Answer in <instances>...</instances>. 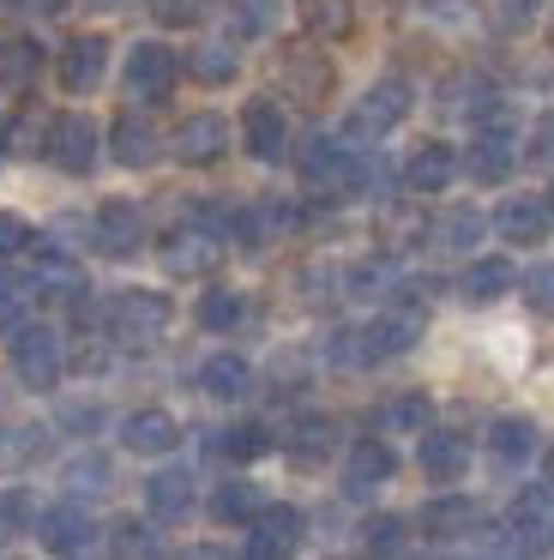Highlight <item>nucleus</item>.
I'll return each mask as SVG.
<instances>
[{
  "label": "nucleus",
  "instance_id": "1",
  "mask_svg": "<svg viewBox=\"0 0 554 560\" xmlns=\"http://www.w3.org/2000/svg\"><path fill=\"white\" fill-rule=\"evenodd\" d=\"M428 283H409V295H392V302L373 314V326H368V350H373V362H385V355H404V350H416L422 343V331H428Z\"/></svg>",
  "mask_w": 554,
  "mask_h": 560
},
{
  "label": "nucleus",
  "instance_id": "2",
  "mask_svg": "<svg viewBox=\"0 0 554 560\" xmlns=\"http://www.w3.org/2000/svg\"><path fill=\"white\" fill-rule=\"evenodd\" d=\"M404 115H409V85L404 79H380V85H373L368 97H356V109L344 115V139L349 145H373V139H385Z\"/></svg>",
  "mask_w": 554,
  "mask_h": 560
},
{
  "label": "nucleus",
  "instance_id": "3",
  "mask_svg": "<svg viewBox=\"0 0 554 560\" xmlns=\"http://www.w3.org/2000/svg\"><path fill=\"white\" fill-rule=\"evenodd\" d=\"M103 326H108V338H120V343H151V338H163V326H169V295H157V290H120V295H108Z\"/></svg>",
  "mask_w": 554,
  "mask_h": 560
},
{
  "label": "nucleus",
  "instance_id": "4",
  "mask_svg": "<svg viewBox=\"0 0 554 560\" xmlns=\"http://www.w3.org/2000/svg\"><path fill=\"white\" fill-rule=\"evenodd\" d=\"M12 374H19L31 392L60 386V374H67V355H60V338H55V331L24 319V326L12 331Z\"/></svg>",
  "mask_w": 554,
  "mask_h": 560
},
{
  "label": "nucleus",
  "instance_id": "5",
  "mask_svg": "<svg viewBox=\"0 0 554 560\" xmlns=\"http://www.w3.org/2000/svg\"><path fill=\"white\" fill-rule=\"evenodd\" d=\"M518 139H512V115H488V121H476V145H470V175H476L482 187H500L506 175H512L518 163Z\"/></svg>",
  "mask_w": 554,
  "mask_h": 560
},
{
  "label": "nucleus",
  "instance_id": "6",
  "mask_svg": "<svg viewBox=\"0 0 554 560\" xmlns=\"http://www.w3.org/2000/svg\"><path fill=\"white\" fill-rule=\"evenodd\" d=\"M48 163L67 175H91L96 170V121L91 115H55L48 121Z\"/></svg>",
  "mask_w": 554,
  "mask_h": 560
},
{
  "label": "nucleus",
  "instance_id": "7",
  "mask_svg": "<svg viewBox=\"0 0 554 560\" xmlns=\"http://www.w3.org/2000/svg\"><path fill=\"white\" fill-rule=\"evenodd\" d=\"M277 85H284L296 103H325L332 85H337V73H332V61H325V49L296 43V49H284V61H277Z\"/></svg>",
  "mask_w": 554,
  "mask_h": 560
},
{
  "label": "nucleus",
  "instance_id": "8",
  "mask_svg": "<svg viewBox=\"0 0 554 560\" xmlns=\"http://www.w3.org/2000/svg\"><path fill=\"white\" fill-rule=\"evenodd\" d=\"M91 247L103 259H132L145 247V218L139 206H127V199H108V206H96L91 218Z\"/></svg>",
  "mask_w": 554,
  "mask_h": 560
},
{
  "label": "nucleus",
  "instance_id": "9",
  "mask_svg": "<svg viewBox=\"0 0 554 560\" xmlns=\"http://www.w3.org/2000/svg\"><path fill=\"white\" fill-rule=\"evenodd\" d=\"M506 548H549L554 542V488L536 482L524 488V494L512 500V512H506Z\"/></svg>",
  "mask_w": 554,
  "mask_h": 560
},
{
  "label": "nucleus",
  "instance_id": "10",
  "mask_svg": "<svg viewBox=\"0 0 554 560\" xmlns=\"http://www.w3.org/2000/svg\"><path fill=\"white\" fill-rule=\"evenodd\" d=\"M416 524L434 536V542H464L470 530H488V506H482V500H470V494H440V500H428V506H422Z\"/></svg>",
  "mask_w": 554,
  "mask_h": 560
},
{
  "label": "nucleus",
  "instance_id": "11",
  "mask_svg": "<svg viewBox=\"0 0 554 560\" xmlns=\"http://www.w3.org/2000/svg\"><path fill=\"white\" fill-rule=\"evenodd\" d=\"M169 145H175V158L187 163V170H211L217 158H223L229 151V121L223 115H187V121L175 127V139H169Z\"/></svg>",
  "mask_w": 554,
  "mask_h": 560
},
{
  "label": "nucleus",
  "instance_id": "12",
  "mask_svg": "<svg viewBox=\"0 0 554 560\" xmlns=\"http://www.w3.org/2000/svg\"><path fill=\"white\" fill-rule=\"evenodd\" d=\"M241 145H247L253 163H277L289 145V127H284V109H277L272 97H253L247 109H241Z\"/></svg>",
  "mask_w": 554,
  "mask_h": 560
},
{
  "label": "nucleus",
  "instance_id": "13",
  "mask_svg": "<svg viewBox=\"0 0 554 560\" xmlns=\"http://www.w3.org/2000/svg\"><path fill=\"white\" fill-rule=\"evenodd\" d=\"M31 247H36V295H43V302H60V307H79L84 290H91L84 271L72 266L55 242H31Z\"/></svg>",
  "mask_w": 554,
  "mask_h": 560
},
{
  "label": "nucleus",
  "instance_id": "14",
  "mask_svg": "<svg viewBox=\"0 0 554 560\" xmlns=\"http://www.w3.org/2000/svg\"><path fill=\"white\" fill-rule=\"evenodd\" d=\"M175 49H163V43H132L127 49V67H120V79H127L132 97H163L169 85H175Z\"/></svg>",
  "mask_w": 554,
  "mask_h": 560
},
{
  "label": "nucleus",
  "instance_id": "15",
  "mask_svg": "<svg viewBox=\"0 0 554 560\" xmlns=\"http://www.w3.org/2000/svg\"><path fill=\"white\" fill-rule=\"evenodd\" d=\"M36 536H43L48 555H79V548H91L96 524H91V512H84L79 500H60V506L36 512Z\"/></svg>",
  "mask_w": 554,
  "mask_h": 560
},
{
  "label": "nucleus",
  "instance_id": "16",
  "mask_svg": "<svg viewBox=\"0 0 554 560\" xmlns=\"http://www.w3.org/2000/svg\"><path fill=\"white\" fill-rule=\"evenodd\" d=\"M247 524H253L247 555H259V560H277V555H296L301 548V512L296 506H259Z\"/></svg>",
  "mask_w": 554,
  "mask_h": 560
},
{
  "label": "nucleus",
  "instance_id": "17",
  "mask_svg": "<svg viewBox=\"0 0 554 560\" xmlns=\"http://www.w3.org/2000/svg\"><path fill=\"white\" fill-rule=\"evenodd\" d=\"M392 470H397V458H392L385 440H356V446H349V464H344V494L349 500L373 494L380 482H392Z\"/></svg>",
  "mask_w": 554,
  "mask_h": 560
},
{
  "label": "nucleus",
  "instance_id": "18",
  "mask_svg": "<svg viewBox=\"0 0 554 560\" xmlns=\"http://www.w3.org/2000/svg\"><path fill=\"white\" fill-rule=\"evenodd\" d=\"M217 254H223V247H217V235L205 230V223L175 230V235L163 242V266L175 271V278H205V271L217 266Z\"/></svg>",
  "mask_w": 554,
  "mask_h": 560
},
{
  "label": "nucleus",
  "instance_id": "19",
  "mask_svg": "<svg viewBox=\"0 0 554 560\" xmlns=\"http://www.w3.org/2000/svg\"><path fill=\"white\" fill-rule=\"evenodd\" d=\"M175 440H181V422L169 410H132L120 422V446L139 452V458H163V452H175Z\"/></svg>",
  "mask_w": 554,
  "mask_h": 560
},
{
  "label": "nucleus",
  "instance_id": "20",
  "mask_svg": "<svg viewBox=\"0 0 554 560\" xmlns=\"http://www.w3.org/2000/svg\"><path fill=\"white\" fill-rule=\"evenodd\" d=\"M103 67H108V43L103 37H72L67 49H60V91H72V97L96 91Z\"/></svg>",
  "mask_w": 554,
  "mask_h": 560
},
{
  "label": "nucleus",
  "instance_id": "21",
  "mask_svg": "<svg viewBox=\"0 0 554 560\" xmlns=\"http://www.w3.org/2000/svg\"><path fill=\"white\" fill-rule=\"evenodd\" d=\"M108 145H115V163H127V170H151V163L163 158V133H157L145 115H120V121L108 127Z\"/></svg>",
  "mask_w": 554,
  "mask_h": 560
},
{
  "label": "nucleus",
  "instance_id": "22",
  "mask_svg": "<svg viewBox=\"0 0 554 560\" xmlns=\"http://www.w3.org/2000/svg\"><path fill=\"white\" fill-rule=\"evenodd\" d=\"M43 79V43L36 37H0V91L24 97Z\"/></svg>",
  "mask_w": 554,
  "mask_h": 560
},
{
  "label": "nucleus",
  "instance_id": "23",
  "mask_svg": "<svg viewBox=\"0 0 554 560\" xmlns=\"http://www.w3.org/2000/svg\"><path fill=\"white\" fill-rule=\"evenodd\" d=\"M530 452H536V422H530V416H494L488 422V458L500 464V470H518V464H530Z\"/></svg>",
  "mask_w": 554,
  "mask_h": 560
},
{
  "label": "nucleus",
  "instance_id": "24",
  "mask_svg": "<svg viewBox=\"0 0 554 560\" xmlns=\"http://www.w3.org/2000/svg\"><path fill=\"white\" fill-rule=\"evenodd\" d=\"M549 218L554 211L536 206V199H506V206L494 211V230H500V242H512V247H536V242H549Z\"/></svg>",
  "mask_w": 554,
  "mask_h": 560
},
{
  "label": "nucleus",
  "instance_id": "25",
  "mask_svg": "<svg viewBox=\"0 0 554 560\" xmlns=\"http://www.w3.org/2000/svg\"><path fill=\"white\" fill-rule=\"evenodd\" d=\"M145 506H151L157 518H187L193 512V470L169 464V470L145 476Z\"/></svg>",
  "mask_w": 554,
  "mask_h": 560
},
{
  "label": "nucleus",
  "instance_id": "26",
  "mask_svg": "<svg viewBox=\"0 0 554 560\" xmlns=\"http://www.w3.org/2000/svg\"><path fill=\"white\" fill-rule=\"evenodd\" d=\"M452 175H458L452 145H422L416 158L404 163V187H409V194H446V187H452Z\"/></svg>",
  "mask_w": 554,
  "mask_h": 560
},
{
  "label": "nucleus",
  "instance_id": "27",
  "mask_svg": "<svg viewBox=\"0 0 554 560\" xmlns=\"http://www.w3.org/2000/svg\"><path fill=\"white\" fill-rule=\"evenodd\" d=\"M296 13L308 25V37H320V43H337L356 31V0H296Z\"/></svg>",
  "mask_w": 554,
  "mask_h": 560
},
{
  "label": "nucleus",
  "instance_id": "28",
  "mask_svg": "<svg viewBox=\"0 0 554 560\" xmlns=\"http://www.w3.org/2000/svg\"><path fill=\"white\" fill-rule=\"evenodd\" d=\"M332 446H337V428L325 422V416H308V422L289 428V464H296V470H320V464L332 458Z\"/></svg>",
  "mask_w": 554,
  "mask_h": 560
},
{
  "label": "nucleus",
  "instance_id": "29",
  "mask_svg": "<svg viewBox=\"0 0 554 560\" xmlns=\"http://www.w3.org/2000/svg\"><path fill=\"white\" fill-rule=\"evenodd\" d=\"M199 386L211 392L217 404H241L253 392V368L241 362V355H211V362L199 368Z\"/></svg>",
  "mask_w": 554,
  "mask_h": 560
},
{
  "label": "nucleus",
  "instance_id": "30",
  "mask_svg": "<svg viewBox=\"0 0 554 560\" xmlns=\"http://www.w3.org/2000/svg\"><path fill=\"white\" fill-rule=\"evenodd\" d=\"M422 470H428L434 482H458V476L470 470L464 434H422Z\"/></svg>",
  "mask_w": 554,
  "mask_h": 560
},
{
  "label": "nucleus",
  "instance_id": "31",
  "mask_svg": "<svg viewBox=\"0 0 554 560\" xmlns=\"http://www.w3.org/2000/svg\"><path fill=\"white\" fill-rule=\"evenodd\" d=\"M211 452H217V458H229V464H253V458L272 452V428H265V422H235V428H223V434L211 440Z\"/></svg>",
  "mask_w": 554,
  "mask_h": 560
},
{
  "label": "nucleus",
  "instance_id": "32",
  "mask_svg": "<svg viewBox=\"0 0 554 560\" xmlns=\"http://www.w3.org/2000/svg\"><path fill=\"white\" fill-rule=\"evenodd\" d=\"M518 283V271H512V259H476V266L464 271V302H500L506 290Z\"/></svg>",
  "mask_w": 554,
  "mask_h": 560
},
{
  "label": "nucleus",
  "instance_id": "33",
  "mask_svg": "<svg viewBox=\"0 0 554 560\" xmlns=\"http://www.w3.org/2000/svg\"><path fill=\"white\" fill-rule=\"evenodd\" d=\"M380 428H385V434H428V428H434V404L422 398V392H404V398H392L380 410Z\"/></svg>",
  "mask_w": 554,
  "mask_h": 560
},
{
  "label": "nucleus",
  "instance_id": "34",
  "mask_svg": "<svg viewBox=\"0 0 554 560\" xmlns=\"http://www.w3.org/2000/svg\"><path fill=\"white\" fill-rule=\"evenodd\" d=\"M31 307H36V283L19 278V271H0V331L7 338L31 319Z\"/></svg>",
  "mask_w": 554,
  "mask_h": 560
},
{
  "label": "nucleus",
  "instance_id": "35",
  "mask_svg": "<svg viewBox=\"0 0 554 560\" xmlns=\"http://www.w3.org/2000/svg\"><path fill=\"white\" fill-rule=\"evenodd\" d=\"M187 73L199 79V85H229V79L241 73V61H235L229 43H199V49L187 55Z\"/></svg>",
  "mask_w": 554,
  "mask_h": 560
},
{
  "label": "nucleus",
  "instance_id": "36",
  "mask_svg": "<svg viewBox=\"0 0 554 560\" xmlns=\"http://www.w3.org/2000/svg\"><path fill=\"white\" fill-rule=\"evenodd\" d=\"M434 242L446 247V254H470V247L482 242V211H470V206H458V211H446L440 223H434Z\"/></svg>",
  "mask_w": 554,
  "mask_h": 560
},
{
  "label": "nucleus",
  "instance_id": "37",
  "mask_svg": "<svg viewBox=\"0 0 554 560\" xmlns=\"http://www.w3.org/2000/svg\"><path fill=\"white\" fill-rule=\"evenodd\" d=\"M284 0H229V31L235 37H272Z\"/></svg>",
  "mask_w": 554,
  "mask_h": 560
},
{
  "label": "nucleus",
  "instance_id": "38",
  "mask_svg": "<svg viewBox=\"0 0 554 560\" xmlns=\"http://www.w3.org/2000/svg\"><path fill=\"white\" fill-rule=\"evenodd\" d=\"M241 314H247L241 290H205V295H199V307H193V319H199L205 331H229V326H241Z\"/></svg>",
  "mask_w": 554,
  "mask_h": 560
},
{
  "label": "nucleus",
  "instance_id": "39",
  "mask_svg": "<svg viewBox=\"0 0 554 560\" xmlns=\"http://www.w3.org/2000/svg\"><path fill=\"white\" fill-rule=\"evenodd\" d=\"M253 512H259V488L253 482H223L211 494V518H223V524H247Z\"/></svg>",
  "mask_w": 554,
  "mask_h": 560
},
{
  "label": "nucleus",
  "instance_id": "40",
  "mask_svg": "<svg viewBox=\"0 0 554 560\" xmlns=\"http://www.w3.org/2000/svg\"><path fill=\"white\" fill-rule=\"evenodd\" d=\"M60 482H67L79 500L103 494V488H108V458H96V452H84V458H72L67 470H60Z\"/></svg>",
  "mask_w": 554,
  "mask_h": 560
},
{
  "label": "nucleus",
  "instance_id": "41",
  "mask_svg": "<svg viewBox=\"0 0 554 560\" xmlns=\"http://www.w3.org/2000/svg\"><path fill=\"white\" fill-rule=\"evenodd\" d=\"M344 283H349V295H385V290H392V283H397V266H392V259H361V266H349L344 271Z\"/></svg>",
  "mask_w": 554,
  "mask_h": 560
},
{
  "label": "nucleus",
  "instance_id": "42",
  "mask_svg": "<svg viewBox=\"0 0 554 560\" xmlns=\"http://www.w3.org/2000/svg\"><path fill=\"white\" fill-rule=\"evenodd\" d=\"M361 548H368V555H397V548H404V518H397V512H373V518L361 524Z\"/></svg>",
  "mask_w": 554,
  "mask_h": 560
},
{
  "label": "nucleus",
  "instance_id": "43",
  "mask_svg": "<svg viewBox=\"0 0 554 560\" xmlns=\"http://www.w3.org/2000/svg\"><path fill=\"white\" fill-rule=\"evenodd\" d=\"M380 235L392 247H416L422 235H428V223H422V211H404V206H385L380 211Z\"/></svg>",
  "mask_w": 554,
  "mask_h": 560
},
{
  "label": "nucleus",
  "instance_id": "44",
  "mask_svg": "<svg viewBox=\"0 0 554 560\" xmlns=\"http://www.w3.org/2000/svg\"><path fill=\"white\" fill-rule=\"evenodd\" d=\"M205 13H211V0H151V19L163 31H193Z\"/></svg>",
  "mask_w": 554,
  "mask_h": 560
},
{
  "label": "nucleus",
  "instance_id": "45",
  "mask_svg": "<svg viewBox=\"0 0 554 560\" xmlns=\"http://www.w3.org/2000/svg\"><path fill=\"white\" fill-rule=\"evenodd\" d=\"M108 548L115 555H157V530H145V518H115L108 524Z\"/></svg>",
  "mask_w": 554,
  "mask_h": 560
},
{
  "label": "nucleus",
  "instance_id": "46",
  "mask_svg": "<svg viewBox=\"0 0 554 560\" xmlns=\"http://www.w3.org/2000/svg\"><path fill=\"white\" fill-rule=\"evenodd\" d=\"M536 13H542V0H494V7H488L494 31H506V37L530 31V25H536Z\"/></svg>",
  "mask_w": 554,
  "mask_h": 560
},
{
  "label": "nucleus",
  "instance_id": "47",
  "mask_svg": "<svg viewBox=\"0 0 554 560\" xmlns=\"http://www.w3.org/2000/svg\"><path fill=\"white\" fill-rule=\"evenodd\" d=\"M325 355H332L337 368H368V362H373V350H368V331H349V326H337V331H332V343H325Z\"/></svg>",
  "mask_w": 554,
  "mask_h": 560
},
{
  "label": "nucleus",
  "instance_id": "48",
  "mask_svg": "<svg viewBox=\"0 0 554 560\" xmlns=\"http://www.w3.org/2000/svg\"><path fill=\"white\" fill-rule=\"evenodd\" d=\"M43 452V428H0V464H24Z\"/></svg>",
  "mask_w": 554,
  "mask_h": 560
},
{
  "label": "nucleus",
  "instance_id": "49",
  "mask_svg": "<svg viewBox=\"0 0 554 560\" xmlns=\"http://www.w3.org/2000/svg\"><path fill=\"white\" fill-rule=\"evenodd\" d=\"M518 283H524V302L536 307V314L554 319V266H530Z\"/></svg>",
  "mask_w": 554,
  "mask_h": 560
},
{
  "label": "nucleus",
  "instance_id": "50",
  "mask_svg": "<svg viewBox=\"0 0 554 560\" xmlns=\"http://www.w3.org/2000/svg\"><path fill=\"white\" fill-rule=\"evenodd\" d=\"M524 163L530 170H554V115H542L530 127V145H524Z\"/></svg>",
  "mask_w": 554,
  "mask_h": 560
},
{
  "label": "nucleus",
  "instance_id": "51",
  "mask_svg": "<svg viewBox=\"0 0 554 560\" xmlns=\"http://www.w3.org/2000/svg\"><path fill=\"white\" fill-rule=\"evenodd\" d=\"M0 524H7V530H24V524H36V500L24 494V488L0 494Z\"/></svg>",
  "mask_w": 554,
  "mask_h": 560
},
{
  "label": "nucleus",
  "instance_id": "52",
  "mask_svg": "<svg viewBox=\"0 0 554 560\" xmlns=\"http://www.w3.org/2000/svg\"><path fill=\"white\" fill-rule=\"evenodd\" d=\"M36 235H31V223L24 218H12V211H0V259H12V254H24Z\"/></svg>",
  "mask_w": 554,
  "mask_h": 560
},
{
  "label": "nucleus",
  "instance_id": "53",
  "mask_svg": "<svg viewBox=\"0 0 554 560\" xmlns=\"http://www.w3.org/2000/svg\"><path fill=\"white\" fill-rule=\"evenodd\" d=\"M60 422L67 428H96V410L91 404H72V410H60Z\"/></svg>",
  "mask_w": 554,
  "mask_h": 560
},
{
  "label": "nucleus",
  "instance_id": "54",
  "mask_svg": "<svg viewBox=\"0 0 554 560\" xmlns=\"http://www.w3.org/2000/svg\"><path fill=\"white\" fill-rule=\"evenodd\" d=\"M12 7H24V13H60L67 0H12Z\"/></svg>",
  "mask_w": 554,
  "mask_h": 560
},
{
  "label": "nucleus",
  "instance_id": "55",
  "mask_svg": "<svg viewBox=\"0 0 554 560\" xmlns=\"http://www.w3.org/2000/svg\"><path fill=\"white\" fill-rule=\"evenodd\" d=\"M96 7H132V0H96Z\"/></svg>",
  "mask_w": 554,
  "mask_h": 560
},
{
  "label": "nucleus",
  "instance_id": "56",
  "mask_svg": "<svg viewBox=\"0 0 554 560\" xmlns=\"http://www.w3.org/2000/svg\"><path fill=\"white\" fill-rule=\"evenodd\" d=\"M0 151H7V121H0Z\"/></svg>",
  "mask_w": 554,
  "mask_h": 560
},
{
  "label": "nucleus",
  "instance_id": "57",
  "mask_svg": "<svg viewBox=\"0 0 554 560\" xmlns=\"http://www.w3.org/2000/svg\"><path fill=\"white\" fill-rule=\"evenodd\" d=\"M549 211H554V187H549Z\"/></svg>",
  "mask_w": 554,
  "mask_h": 560
}]
</instances>
